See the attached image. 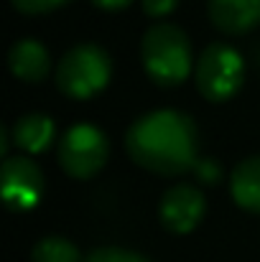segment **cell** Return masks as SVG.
<instances>
[{
	"label": "cell",
	"instance_id": "cell-1",
	"mask_svg": "<svg viewBox=\"0 0 260 262\" xmlns=\"http://www.w3.org/2000/svg\"><path fill=\"white\" fill-rule=\"evenodd\" d=\"M135 166L156 176H181L199 163V133L189 115L156 110L138 117L125 135Z\"/></svg>",
	"mask_w": 260,
	"mask_h": 262
},
{
	"label": "cell",
	"instance_id": "cell-2",
	"mask_svg": "<svg viewBox=\"0 0 260 262\" xmlns=\"http://www.w3.org/2000/svg\"><path fill=\"white\" fill-rule=\"evenodd\" d=\"M141 59L158 87H178L194 67L189 36L173 23H153L143 33Z\"/></svg>",
	"mask_w": 260,
	"mask_h": 262
},
{
	"label": "cell",
	"instance_id": "cell-3",
	"mask_svg": "<svg viewBox=\"0 0 260 262\" xmlns=\"http://www.w3.org/2000/svg\"><path fill=\"white\" fill-rule=\"evenodd\" d=\"M112 61L97 43H79L69 49L56 67V87L72 99H89L107 87Z\"/></svg>",
	"mask_w": 260,
	"mask_h": 262
},
{
	"label": "cell",
	"instance_id": "cell-4",
	"mask_svg": "<svg viewBox=\"0 0 260 262\" xmlns=\"http://www.w3.org/2000/svg\"><path fill=\"white\" fill-rule=\"evenodd\" d=\"M194 82L199 94L209 102L235 97L245 82L243 56L227 43H209L194 64Z\"/></svg>",
	"mask_w": 260,
	"mask_h": 262
},
{
	"label": "cell",
	"instance_id": "cell-5",
	"mask_svg": "<svg viewBox=\"0 0 260 262\" xmlns=\"http://www.w3.org/2000/svg\"><path fill=\"white\" fill-rule=\"evenodd\" d=\"M107 156H110V145H107L105 133L89 122H77L62 135L59 163L64 173L72 178L85 181L97 176L105 168Z\"/></svg>",
	"mask_w": 260,
	"mask_h": 262
},
{
	"label": "cell",
	"instance_id": "cell-6",
	"mask_svg": "<svg viewBox=\"0 0 260 262\" xmlns=\"http://www.w3.org/2000/svg\"><path fill=\"white\" fill-rule=\"evenodd\" d=\"M0 181L3 199L13 211H28L44 196V176L28 156H5Z\"/></svg>",
	"mask_w": 260,
	"mask_h": 262
},
{
	"label": "cell",
	"instance_id": "cell-7",
	"mask_svg": "<svg viewBox=\"0 0 260 262\" xmlns=\"http://www.w3.org/2000/svg\"><path fill=\"white\" fill-rule=\"evenodd\" d=\"M207 211L204 193L191 183H176L169 191H164L158 204V216L164 227L173 234H189L199 227L202 216Z\"/></svg>",
	"mask_w": 260,
	"mask_h": 262
},
{
	"label": "cell",
	"instance_id": "cell-8",
	"mask_svg": "<svg viewBox=\"0 0 260 262\" xmlns=\"http://www.w3.org/2000/svg\"><path fill=\"white\" fill-rule=\"evenodd\" d=\"M212 26L227 36H243L260 23V0H207Z\"/></svg>",
	"mask_w": 260,
	"mask_h": 262
},
{
	"label": "cell",
	"instance_id": "cell-9",
	"mask_svg": "<svg viewBox=\"0 0 260 262\" xmlns=\"http://www.w3.org/2000/svg\"><path fill=\"white\" fill-rule=\"evenodd\" d=\"M8 67L15 79L26 84H36L49 77L51 72V56L46 46L36 38H21L8 51Z\"/></svg>",
	"mask_w": 260,
	"mask_h": 262
},
{
	"label": "cell",
	"instance_id": "cell-10",
	"mask_svg": "<svg viewBox=\"0 0 260 262\" xmlns=\"http://www.w3.org/2000/svg\"><path fill=\"white\" fill-rule=\"evenodd\" d=\"M56 138L54 120L41 112H28L10 125V140L23 153H44Z\"/></svg>",
	"mask_w": 260,
	"mask_h": 262
},
{
	"label": "cell",
	"instance_id": "cell-11",
	"mask_svg": "<svg viewBox=\"0 0 260 262\" xmlns=\"http://www.w3.org/2000/svg\"><path fill=\"white\" fill-rule=\"evenodd\" d=\"M230 193L240 209L260 214V156H250L232 168Z\"/></svg>",
	"mask_w": 260,
	"mask_h": 262
},
{
	"label": "cell",
	"instance_id": "cell-12",
	"mask_svg": "<svg viewBox=\"0 0 260 262\" xmlns=\"http://www.w3.org/2000/svg\"><path fill=\"white\" fill-rule=\"evenodd\" d=\"M33 262H82V255L74 242L64 237H46L33 245Z\"/></svg>",
	"mask_w": 260,
	"mask_h": 262
},
{
	"label": "cell",
	"instance_id": "cell-13",
	"mask_svg": "<svg viewBox=\"0 0 260 262\" xmlns=\"http://www.w3.org/2000/svg\"><path fill=\"white\" fill-rule=\"evenodd\" d=\"M85 262H148L143 255L133 252V250H123V247H99L92 250L85 257Z\"/></svg>",
	"mask_w": 260,
	"mask_h": 262
},
{
	"label": "cell",
	"instance_id": "cell-14",
	"mask_svg": "<svg viewBox=\"0 0 260 262\" xmlns=\"http://www.w3.org/2000/svg\"><path fill=\"white\" fill-rule=\"evenodd\" d=\"M15 10L26 13V15H44V13H51L72 0H10Z\"/></svg>",
	"mask_w": 260,
	"mask_h": 262
},
{
	"label": "cell",
	"instance_id": "cell-15",
	"mask_svg": "<svg viewBox=\"0 0 260 262\" xmlns=\"http://www.w3.org/2000/svg\"><path fill=\"white\" fill-rule=\"evenodd\" d=\"M141 5H143V13L148 18H166L178 5V0H141Z\"/></svg>",
	"mask_w": 260,
	"mask_h": 262
},
{
	"label": "cell",
	"instance_id": "cell-16",
	"mask_svg": "<svg viewBox=\"0 0 260 262\" xmlns=\"http://www.w3.org/2000/svg\"><path fill=\"white\" fill-rule=\"evenodd\" d=\"M194 171H196L199 178H204V183H214L217 176H219V168H217L214 161H199V163L194 166Z\"/></svg>",
	"mask_w": 260,
	"mask_h": 262
},
{
	"label": "cell",
	"instance_id": "cell-17",
	"mask_svg": "<svg viewBox=\"0 0 260 262\" xmlns=\"http://www.w3.org/2000/svg\"><path fill=\"white\" fill-rule=\"evenodd\" d=\"M97 8H102V10H123V8H128L133 0H92Z\"/></svg>",
	"mask_w": 260,
	"mask_h": 262
}]
</instances>
